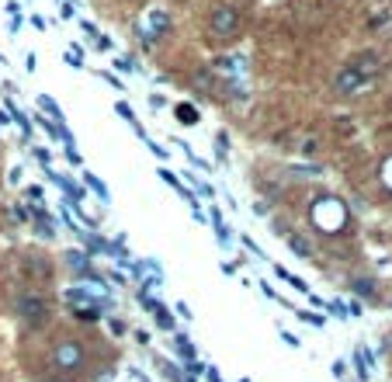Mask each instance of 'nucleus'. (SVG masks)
<instances>
[{"mask_svg":"<svg viewBox=\"0 0 392 382\" xmlns=\"http://www.w3.org/2000/svg\"><path fill=\"white\" fill-rule=\"evenodd\" d=\"M188 181H191V185H195V188L201 191V194H212V188H208V185H205V181H198L195 174H188Z\"/></svg>","mask_w":392,"mask_h":382,"instance_id":"obj_28","label":"nucleus"},{"mask_svg":"<svg viewBox=\"0 0 392 382\" xmlns=\"http://www.w3.org/2000/svg\"><path fill=\"white\" fill-rule=\"evenodd\" d=\"M382 73V56L379 52H361L351 63H344L333 77V94L337 97H358L365 87H372V80Z\"/></svg>","mask_w":392,"mask_h":382,"instance_id":"obj_1","label":"nucleus"},{"mask_svg":"<svg viewBox=\"0 0 392 382\" xmlns=\"http://www.w3.org/2000/svg\"><path fill=\"white\" fill-rule=\"evenodd\" d=\"M177 313H181L184 320H191V309H188V302H177Z\"/></svg>","mask_w":392,"mask_h":382,"instance_id":"obj_32","label":"nucleus"},{"mask_svg":"<svg viewBox=\"0 0 392 382\" xmlns=\"http://www.w3.org/2000/svg\"><path fill=\"white\" fill-rule=\"evenodd\" d=\"M240 240H243V247H247V250H250L254 257H261V261H264V250H261V247H257V243H254L250 236H240Z\"/></svg>","mask_w":392,"mask_h":382,"instance_id":"obj_25","label":"nucleus"},{"mask_svg":"<svg viewBox=\"0 0 392 382\" xmlns=\"http://www.w3.org/2000/svg\"><path fill=\"white\" fill-rule=\"evenodd\" d=\"M309 222H312L316 233L337 236V233H344L351 226V212H347V205L337 194H319L312 201V208H309Z\"/></svg>","mask_w":392,"mask_h":382,"instance_id":"obj_3","label":"nucleus"},{"mask_svg":"<svg viewBox=\"0 0 392 382\" xmlns=\"http://www.w3.org/2000/svg\"><path fill=\"white\" fill-rule=\"evenodd\" d=\"M282 337H285V344H289V348H298V344H302V341H298L295 334H289V330H282Z\"/></svg>","mask_w":392,"mask_h":382,"instance_id":"obj_31","label":"nucleus"},{"mask_svg":"<svg viewBox=\"0 0 392 382\" xmlns=\"http://www.w3.org/2000/svg\"><path fill=\"white\" fill-rule=\"evenodd\" d=\"M326 309H330V313H337L340 320H351V313H347V306H344L340 299H333V302H326Z\"/></svg>","mask_w":392,"mask_h":382,"instance_id":"obj_20","label":"nucleus"},{"mask_svg":"<svg viewBox=\"0 0 392 382\" xmlns=\"http://www.w3.org/2000/svg\"><path fill=\"white\" fill-rule=\"evenodd\" d=\"M101 80H108L115 91H125V87H122V80H115V73H101Z\"/></svg>","mask_w":392,"mask_h":382,"instance_id":"obj_30","label":"nucleus"},{"mask_svg":"<svg viewBox=\"0 0 392 382\" xmlns=\"http://www.w3.org/2000/svg\"><path fill=\"white\" fill-rule=\"evenodd\" d=\"M157 369L164 372V379L167 382H191L184 372H181V365H174V362H167V358H157Z\"/></svg>","mask_w":392,"mask_h":382,"instance_id":"obj_12","label":"nucleus"},{"mask_svg":"<svg viewBox=\"0 0 392 382\" xmlns=\"http://www.w3.org/2000/svg\"><path fill=\"white\" fill-rule=\"evenodd\" d=\"M111 334H125V323L122 320H111Z\"/></svg>","mask_w":392,"mask_h":382,"instance_id":"obj_33","label":"nucleus"},{"mask_svg":"<svg viewBox=\"0 0 392 382\" xmlns=\"http://www.w3.org/2000/svg\"><path fill=\"white\" fill-rule=\"evenodd\" d=\"M177 115L184 118V125H198V115H195V108H188V104H181V108H177Z\"/></svg>","mask_w":392,"mask_h":382,"instance_id":"obj_22","label":"nucleus"},{"mask_svg":"<svg viewBox=\"0 0 392 382\" xmlns=\"http://www.w3.org/2000/svg\"><path fill=\"white\" fill-rule=\"evenodd\" d=\"M10 313L24 323V327H31V330H38V327H45L49 323V316H52V302H49V295L42 292V288H21L14 299H10Z\"/></svg>","mask_w":392,"mask_h":382,"instance_id":"obj_4","label":"nucleus"},{"mask_svg":"<svg viewBox=\"0 0 392 382\" xmlns=\"http://www.w3.org/2000/svg\"><path fill=\"white\" fill-rule=\"evenodd\" d=\"M298 320H302V323H312V327H326V316H319V313H312V309H302Z\"/></svg>","mask_w":392,"mask_h":382,"instance_id":"obj_19","label":"nucleus"},{"mask_svg":"<svg viewBox=\"0 0 392 382\" xmlns=\"http://www.w3.org/2000/svg\"><path fill=\"white\" fill-rule=\"evenodd\" d=\"M205 379H208V382H222V376H219V369H212V365H205Z\"/></svg>","mask_w":392,"mask_h":382,"instance_id":"obj_29","label":"nucleus"},{"mask_svg":"<svg viewBox=\"0 0 392 382\" xmlns=\"http://www.w3.org/2000/svg\"><path fill=\"white\" fill-rule=\"evenodd\" d=\"M153 316H157L160 330H170V334H174V316H170V309H167V306H160V302H157V306H153Z\"/></svg>","mask_w":392,"mask_h":382,"instance_id":"obj_14","label":"nucleus"},{"mask_svg":"<svg viewBox=\"0 0 392 382\" xmlns=\"http://www.w3.org/2000/svg\"><path fill=\"white\" fill-rule=\"evenodd\" d=\"M344 372H347V369H344V362H333V376H337V379H344Z\"/></svg>","mask_w":392,"mask_h":382,"instance_id":"obj_34","label":"nucleus"},{"mask_svg":"<svg viewBox=\"0 0 392 382\" xmlns=\"http://www.w3.org/2000/svg\"><path fill=\"white\" fill-rule=\"evenodd\" d=\"M63 153H66V160H70V164H80V153H77V146H73V143H66V150H63Z\"/></svg>","mask_w":392,"mask_h":382,"instance_id":"obj_27","label":"nucleus"},{"mask_svg":"<svg viewBox=\"0 0 392 382\" xmlns=\"http://www.w3.org/2000/svg\"><path fill=\"white\" fill-rule=\"evenodd\" d=\"M240 35H243V14H240V7H233V3L212 7V14H208V38L215 45H229Z\"/></svg>","mask_w":392,"mask_h":382,"instance_id":"obj_5","label":"nucleus"},{"mask_svg":"<svg viewBox=\"0 0 392 382\" xmlns=\"http://www.w3.org/2000/svg\"><path fill=\"white\" fill-rule=\"evenodd\" d=\"M351 285H354L358 295H372V292H375V282H368V278H358V282H351Z\"/></svg>","mask_w":392,"mask_h":382,"instance_id":"obj_21","label":"nucleus"},{"mask_svg":"<svg viewBox=\"0 0 392 382\" xmlns=\"http://www.w3.org/2000/svg\"><path fill=\"white\" fill-rule=\"evenodd\" d=\"M191 87L201 91V94H212V91L219 87V80H215V73H212V70H198L195 77H191Z\"/></svg>","mask_w":392,"mask_h":382,"instance_id":"obj_11","label":"nucleus"},{"mask_svg":"<svg viewBox=\"0 0 392 382\" xmlns=\"http://www.w3.org/2000/svg\"><path fill=\"white\" fill-rule=\"evenodd\" d=\"M35 150V160L42 164V167H49V150H42V146H31Z\"/></svg>","mask_w":392,"mask_h":382,"instance_id":"obj_26","label":"nucleus"},{"mask_svg":"<svg viewBox=\"0 0 392 382\" xmlns=\"http://www.w3.org/2000/svg\"><path fill=\"white\" fill-rule=\"evenodd\" d=\"M115 111H118V115H122V118H129V122H132V125H136V115H132V108H129V104H125V101H118V104H115Z\"/></svg>","mask_w":392,"mask_h":382,"instance_id":"obj_24","label":"nucleus"},{"mask_svg":"<svg viewBox=\"0 0 392 382\" xmlns=\"http://www.w3.org/2000/svg\"><path fill=\"white\" fill-rule=\"evenodd\" d=\"M389 348H392V337H389Z\"/></svg>","mask_w":392,"mask_h":382,"instance_id":"obj_35","label":"nucleus"},{"mask_svg":"<svg viewBox=\"0 0 392 382\" xmlns=\"http://www.w3.org/2000/svg\"><path fill=\"white\" fill-rule=\"evenodd\" d=\"M174 348H177V355H181L184 362H195V348H191V341H188L184 334H174Z\"/></svg>","mask_w":392,"mask_h":382,"instance_id":"obj_15","label":"nucleus"},{"mask_svg":"<svg viewBox=\"0 0 392 382\" xmlns=\"http://www.w3.org/2000/svg\"><path fill=\"white\" fill-rule=\"evenodd\" d=\"M21 275L28 278L31 288L45 285V282H52V261L45 254H24L21 257Z\"/></svg>","mask_w":392,"mask_h":382,"instance_id":"obj_7","label":"nucleus"},{"mask_svg":"<svg viewBox=\"0 0 392 382\" xmlns=\"http://www.w3.org/2000/svg\"><path fill=\"white\" fill-rule=\"evenodd\" d=\"M278 236L292 247L298 257H305V261H309V257H316V247H312V240H309L305 233H298V229H292V226H278Z\"/></svg>","mask_w":392,"mask_h":382,"instance_id":"obj_8","label":"nucleus"},{"mask_svg":"<svg viewBox=\"0 0 392 382\" xmlns=\"http://www.w3.org/2000/svg\"><path fill=\"white\" fill-rule=\"evenodd\" d=\"M38 104H42V108H45V111H49V115H52V122H59V125H63V122H66V118H63V111H59V104H56V101H52V97L38 94Z\"/></svg>","mask_w":392,"mask_h":382,"instance_id":"obj_17","label":"nucleus"},{"mask_svg":"<svg viewBox=\"0 0 392 382\" xmlns=\"http://www.w3.org/2000/svg\"><path fill=\"white\" fill-rule=\"evenodd\" d=\"M63 264H66L70 271H77L80 278L91 275V254H84V250H66V254H63Z\"/></svg>","mask_w":392,"mask_h":382,"instance_id":"obj_10","label":"nucleus"},{"mask_svg":"<svg viewBox=\"0 0 392 382\" xmlns=\"http://www.w3.org/2000/svg\"><path fill=\"white\" fill-rule=\"evenodd\" d=\"M379 174H382V185H386V188H392V157H386V160H382V171H379Z\"/></svg>","mask_w":392,"mask_h":382,"instance_id":"obj_23","label":"nucleus"},{"mask_svg":"<svg viewBox=\"0 0 392 382\" xmlns=\"http://www.w3.org/2000/svg\"><path fill=\"white\" fill-rule=\"evenodd\" d=\"M87 355L91 351H87V344L80 337H56L52 348H49V355H45V365H49L52 376L73 379V376H80L87 369Z\"/></svg>","mask_w":392,"mask_h":382,"instance_id":"obj_2","label":"nucleus"},{"mask_svg":"<svg viewBox=\"0 0 392 382\" xmlns=\"http://www.w3.org/2000/svg\"><path fill=\"white\" fill-rule=\"evenodd\" d=\"M84 185H91V188H94V194H98L101 201H108V198H111V194H108V188L101 185V178H98V174H91V171H84Z\"/></svg>","mask_w":392,"mask_h":382,"instance_id":"obj_16","label":"nucleus"},{"mask_svg":"<svg viewBox=\"0 0 392 382\" xmlns=\"http://www.w3.org/2000/svg\"><path fill=\"white\" fill-rule=\"evenodd\" d=\"M275 275H278L282 282H292V285H295V292H309V285H305L302 278H295L292 271H285V268H275Z\"/></svg>","mask_w":392,"mask_h":382,"instance_id":"obj_18","label":"nucleus"},{"mask_svg":"<svg viewBox=\"0 0 392 382\" xmlns=\"http://www.w3.org/2000/svg\"><path fill=\"white\" fill-rule=\"evenodd\" d=\"M132 271H136V278L143 282L146 292L164 285V271H160V264H157V261H139V264H132Z\"/></svg>","mask_w":392,"mask_h":382,"instance_id":"obj_9","label":"nucleus"},{"mask_svg":"<svg viewBox=\"0 0 392 382\" xmlns=\"http://www.w3.org/2000/svg\"><path fill=\"white\" fill-rule=\"evenodd\" d=\"M160 178H164V181H167L170 188H177V191H181V194H184L188 201H195V194H191V188H188V185H181V178H177L174 171H167V167H160ZM195 205H198V201H195Z\"/></svg>","mask_w":392,"mask_h":382,"instance_id":"obj_13","label":"nucleus"},{"mask_svg":"<svg viewBox=\"0 0 392 382\" xmlns=\"http://www.w3.org/2000/svg\"><path fill=\"white\" fill-rule=\"evenodd\" d=\"M174 28V21H170V14L164 10V7H157V10H150L139 24H136V31H139V38L146 42V45H153V42H160L167 31Z\"/></svg>","mask_w":392,"mask_h":382,"instance_id":"obj_6","label":"nucleus"}]
</instances>
